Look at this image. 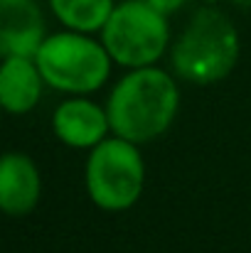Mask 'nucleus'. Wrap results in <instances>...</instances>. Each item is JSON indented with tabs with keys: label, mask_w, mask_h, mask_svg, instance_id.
Wrapping results in <instances>:
<instances>
[{
	"label": "nucleus",
	"mask_w": 251,
	"mask_h": 253,
	"mask_svg": "<svg viewBox=\"0 0 251 253\" xmlns=\"http://www.w3.org/2000/svg\"><path fill=\"white\" fill-rule=\"evenodd\" d=\"M180 108V91L175 77L163 69H131L111 88L106 113L111 133L136 145L160 138L172 126Z\"/></svg>",
	"instance_id": "obj_1"
},
{
	"label": "nucleus",
	"mask_w": 251,
	"mask_h": 253,
	"mask_svg": "<svg viewBox=\"0 0 251 253\" xmlns=\"http://www.w3.org/2000/svg\"><path fill=\"white\" fill-rule=\"evenodd\" d=\"M172 69L192 84H214L229 77L239 59V32L234 22L214 10H197L172 44Z\"/></svg>",
	"instance_id": "obj_2"
},
{
	"label": "nucleus",
	"mask_w": 251,
	"mask_h": 253,
	"mask_svg": "<svg viewBox=\"0 0 251 253\" xmlns=\"http://www.w3.org/2000/svg\"><path fill=\"white\" fill-rule=\"evenodd\" d=\"M35 62L45 84L74 96L99 91L106 84L113 64L101 40L77 30L47 35L35 52Z\"/></svg>",
	"instance_id": "obj_3"
},
{
	"label": "nucleus",
	"mask_w": 251,
	"mask_h": 253,
	"mask_svg": "<svg viewBox=\"0 0 251 253\" xmlns=\"http://www.w3.org/2000/svg\"><path fill=\"white\" fill-rule=\"evenodd\" d=\"M84 184L89 199L103 211L131 209L146 184V163L136 143L126 138H103L89 150Z\"/></svg>",
	"instance_id": "obj_4"
},
{
	"label": "nucleus",
	"mask_w": 251,
	"mask_h": 253,
	"mask_svg": "<svg viewBox=\"0 0 251 253\" xmlns=\"http://www.w3.org/2000/svg\"><path fill=\"white\" fill-rule=\"evenodd\" d=\"M101 42L108 57L126 69L153 67L170 47L167 15L148 0H121L101 27Z\"/></svg>",
	"instance_id": "obj_5"
},
{
	"label": "nucleus",
	"mask_w": 251,
	"mask_h": 253,
	"mask_svg": "<svg viewBox=\"0 0 251 253\" xmlns=\"http://www.w3.org/2000/svg\"><path fill=\"white\" fill-rule=\"evenodd\" d=\"M52 130L64 145L91 150L103 138H108L111 123L106 106H99L84 96H74L57 106L52 116Z\"/></svg>",
	"instance_id": "obj_6"
},
{
	"label": "nucleus",
	"mask_w": 251,
	"mask_h": 253,
	"mask_svg": "<svg viewBox=\"0 0 251 253\" xmlns=\"http://www.w3.org/2000/svg\"><path fill=\"white\" fill-rule=\"evenodd\" d=\"M45 37V17L35 0H0V59L35 57Z\"/></svg>",
	"instance_id": "obj_7"
},
{
	"label": "nucleus",
	"mask_w": 251,
	"mask_h": 253,
	"mask_svg": "<svg viewBox=\"0 0 251 253\" xmlns=\"http://www.w3.org/2000/svg\"><path fill=\"white\" fill-rule=\"evenodd\" d=\"M42 194V177L25 153L0 155V211L7 216L30 214Z\"/></svg>",
	"instance_id": "obj_8"
},
{
	"label": "nucleus",
	"mask_w": 251,
	"mask_h": 253,
	"mask_svg": "<svg viewBox=\"0 0 251 253\" xmlns=\"http://www.w3.org/2000/svg\"><path fill=\"white\" fill-rule=\"evenodd\" d=\"M45 79L35 57L0 59V108L12 116L30 113L42 98Z\"/></svg>",
	"instance_id": "obj_9"
},
{
	"label": "nucleus",
	"mask_w": 251,
	"mask_h": 253,
	"mask_svg": "<svg viewBox=\"0 0 251 253\" xmlns=\"http://www.w3.org/2000/svg\"><path fill=\"white\" fill-rule=\"evenodd\" d=\"M50 7L67 30L91 35L101 32L111 10L116 7V0H50Z\"/></svg>",
	"instance_id": "obj_10"
},
{
	"label": "nucleus",
	"mask_w": 251,
	"mask_h": 253,
	"mask_svg": "<svg viewBox=\"0 0 251 253\" xmlns=\"http://www.w3.org/2000/svg\"><path fill=\"white\" fill-rule=\"evenodd\" d=\"M148 2H151V5H153L158 12L167 15V17H170L175 10H180V7L185 5V0H148Z\"/></svg>",
	"instance_id": "obj_11"
},
{
	"label": "nucleus",
	"mask_w": 251,
	"mask_h": 253,
	"mask_svg": "<svg viewBox=\"0 0 251 253\" xmlns=\"http://www.w3.org/2000/svg\"><path fill=\"white\" fill-rule=\"evenodd\" d=\"M232 2H237V5H251V0H232Z\"/></svg>",
	"instance_id": "obj_12"
},
{
	"label": "nucleus",
	"mask_w": 251,
	"mask_h": 253,
	"mask_svg": "<svg viewBox=\"0 0 251 253\" xmlns=\"http://www.w3.org/2000/svg\"><path fill=\"white\" fill-rule=\"evenodd\" d=\"M0 116H2V108H0Z\"/></svg>",
	"instance_id": "obj_13"
}]
</instances>
